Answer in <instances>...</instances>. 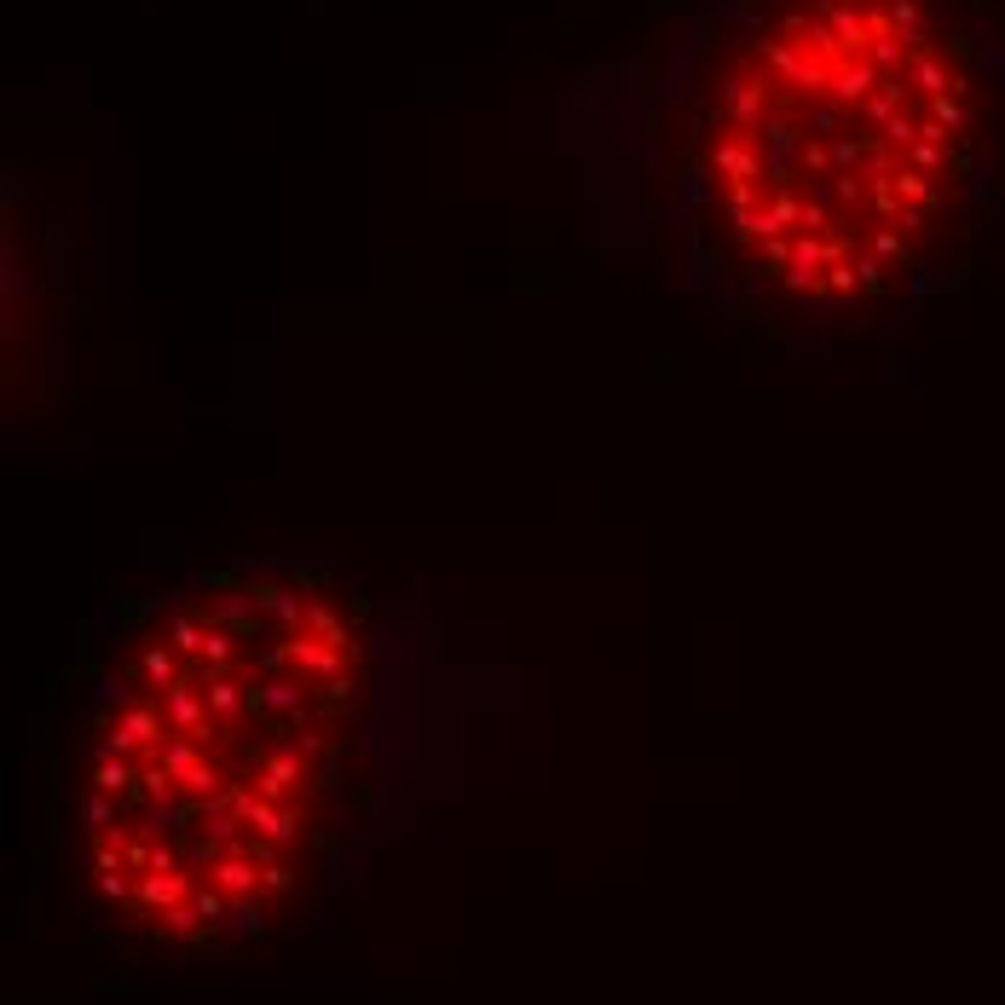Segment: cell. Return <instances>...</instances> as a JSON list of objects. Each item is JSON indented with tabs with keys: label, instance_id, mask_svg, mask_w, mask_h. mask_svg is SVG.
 I'll use <instances>...</instances> for the list:
<instances>
[{
	"label": "cell",
	"instance_id": "2",
	"mask_svg": "<svg viewBox=\"0 0 1005 1005\" xmlns=\"http://www.w3.org/2000/svg\"><path fill=\"white\" fill-rule=\"evenodd\" d=\"M410 647L382 589L318 549L110 607L81 688L75 797L98 901L162 948L266 936Z\"/></svg>",
	"mask_w": 1005,
	"mask_h": 1005
},
{
	"label": "cell",
	"instance_id": "1",
	"mask_svg": "<svg viewBox=\"0 0 1005 1005\" xmlns=\"http://www.w3.org/2000/svg\"><path fill=\"white\" fill-rule=\"evenodd\" d=\"M642 232L716 330L827 353L1005 214L1000 0H688L635 70Z\"/></svg>",
	"mask_w": 1005,
	"mask_h": 1005
}]
</instances>
